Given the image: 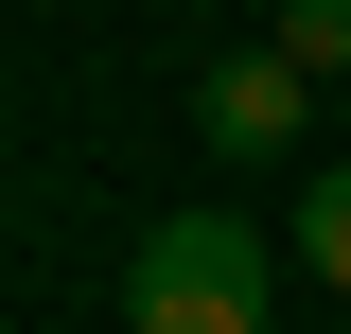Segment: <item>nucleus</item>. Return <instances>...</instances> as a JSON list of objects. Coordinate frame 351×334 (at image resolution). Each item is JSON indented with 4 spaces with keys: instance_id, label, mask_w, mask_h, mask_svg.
I'll return each instance as SVG.
<instances>
[{
    "instance_id": "f257e3e1",
    "label": "nucleus",
    "mask_w": 351,
    "mask_h": 334,
    "mask_svg": "<svg viewBox=\"0 0 351 334\" xmlns=\"http://www.w3.org/2000/svg\"><path fill=\"white\" fill-rule=\"evenodd\" d=\"M281 264L299 247H263L246 211H158L123 247V334H263L281 317Z\"/></svg>"
},
{
    "instance_id": "f03ea898",
    "label": "nucleus",
    "mask_w": 351,
    "mask_h": 334,
    "mask_svg": "<svg viewBox=\"0 0 351 334\" xmlns=\"http://www.w3.org/2000/svg\"><path fill=\"white\" fill-rule=\"evenodd\" d=\"M299 106H316V71H299L281 36H263V53H228V71L193 88V124H211L228 159H281V141H299Z\"/></svg>"
},
{
    "instance_id": "7ed1b4c3",
    "label": "nucleus",
    "mask_w": 351,
    "mask_h": 334,
    "mask_svg": "<svg viewBox=\"0 0 351 334\" xmlns=\"http://www.w3.org/2000/svg\"><path fill=\"white\" fill-rule=\"evenodd\" d=\"M281 247H299V264H316V282H334V299H351V159H334V176H316V194H299V229H281Z\"/></svg>"
},
{
    "instance_id": "20e7f679",
    "label": "nucleus",
    "mask_w": 351,
    "mask_h": 334,
    "mask_svg": "<svg viewBox=\"0 0 351 334\" xmlns=\"http://www.w3.org/2000/svg\"><path fill=\"white\" fill-rule=\"evenodd\" d=\"M281 53L299 71H351V0H281Z\"/></svg>"
}]
</instances>
